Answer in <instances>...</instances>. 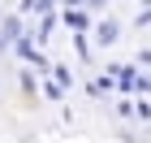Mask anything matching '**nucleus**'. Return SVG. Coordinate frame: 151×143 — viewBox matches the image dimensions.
<instances>
[{
  "mask_svg": "<svg viewBox=\"0 0 151 143\" xmlns=\"http://www.w3.org/2000/svg\"><path fill=\"white\" fill-rule=\"evenodd\" d=\"M65 26H69L73 35H86V30H91V17L82 9H65Z\"/></svg>",
  "mask_w": 151,
  "mask_h": 143,
  "instance_id": "obj_1",
  "label": "nucleus"
},
{
  "mask_svg": "<svg viewBox=\"0 0 151 143\" xmlns=\"http://www.w3.org/2000/svg\"><path fill=\"white\" fill-rule=\"evenodd\" d=\"M95 39H99V44H116V39H121V30H116V22H112V17H104V22H99V26H95Z\"/></svg>",
  "mask_w": 151,
  "mask_h": 143,
  "instance_id": "obj_2",
  "label": "nucleus"
},
{
  "mask_svg": "<svg viewBox=\"0 0 151 143\" xmlns=\"http://www.w3.org/2000/svg\"><path fill=\"white\" fill-rule=\"evenodd\" d=\"M91 95H95V100H104V95H112V74H104V78H95V83H91Z\"/></svg>",
  "mask_w": 151,
  "mask_h": 143,
  "instance_id": "obj_3",
  "label": "nucleus"
},
{
  "mask_svg": "<svg viewBox=\"0 0 151 143\" xmlns=\"http://www.w3.org/2000/svg\"><path fill=\"white\" fill-rule=\"evenodd\" d=\"M52 74H56V83H60V87H69V83H73L69 65H56V61H52Z\"/></svg>",
  "mask_w": 151,
  "mask_h": 143,
  "instance_id": "obj_4",
  "label": "nucleus"
},
{
  "mask_svg": "<svg viewBox=\"0 0 151 143\" xmlns=\"http://www.w3.org/2000/svg\"><path fill=\"white\" fill-rule=\"evenodd\" d=\"M138 65H147V70H151V48H147V52H138Z\"/></svg>",
  "mask_w": 151,
  "mask_h": 143,
  "instance_id": "obj_5",
  "label": "nucleus"
},
{
  "mask_svg": "<svg viewBox=\"0 0 151 143\" xmlns=\"http://www.w3.org/2000/svg\"><path fill=\"white\" fill-rule=\"evenodd\" d=\"M65 4H69V9H78V4H86V0H65Z\"/></svg>",
  "mask_w": 151,
  "mask_h": 143,
  "instance_id": "obj_6",
  "label": "nucleus"
}]
</instances>
